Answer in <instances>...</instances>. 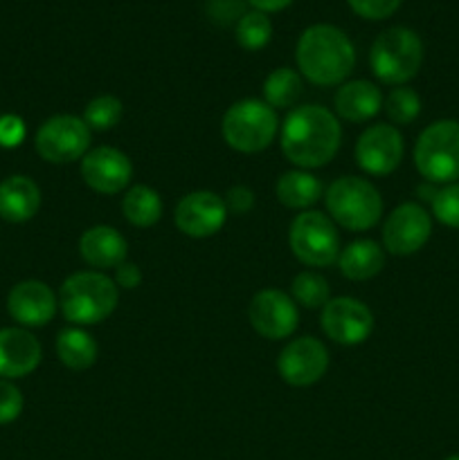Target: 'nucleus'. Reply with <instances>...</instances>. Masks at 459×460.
Instances as JSON below:
<instances>
[{"label": "nucleus", "instance_id": "obj_1", "mask_svg": "<svg viewBox=\"0 0 459 460\" xmlns=\"http://www.w3.org/2000/svg\"><path fill=\"white\" fill-rule=\"evenodd\" d=\"M342 142L338 117L322 106L292 108L282 126V153L297 169H320L336 157Z\"/></svg>", "mask_w": 459, "mask_h": 460}, {"label": "nucleus", "instance_id": "obj_2", "mask_svg": "<svg viewBox=\"0 0 459 460\" xmlns=\"http://www.w3.org/2000/svg\"><path fill=\"white\" fill-rule=\"evenodd\" d=\"M295 61L304 79L328 88L342 84L351 75L356 66V49L345 31L328 22H318L302 31Z\"/></svg>", "mask_w": 459, "mask_h": 460}, {"label": "nucleus", "instance_id": "obj_3", "mask_svg": "<svg viewBox=\"0 0 459 460\" xmlns=\"http://www.w3.org/2000/svg\"><path fill=\"white\" fill-rule=\"evenodd\" d=\"M120 301V288L104 272H75L58 290V305L75 326H94L111 317Z\"/></svg>", "mask_w": 459, "mask_h": 460}, {"label": "nucleus", "instance_id": "obj_4", "mask_svg": "<svg viewBox=\"0 0 459 460\" xmlns=\"http://www.w3.org/2000/svg\"><path fill=\"white\" fill-rule=\"evenodd\" d=\"M423 63V40L410 27H390L376 36L369 52V66L378 81L405 85L418 75Z\"/></svg>", "mask_w": 459, "mask_h": 460}, {"label": "nucleus", "instance_id": "obj_5", "mask_svg": "<svg viewBox=\"0 0 459 460\" xmlns=\"http://www.w3.org/2000/svg\"><path fill=\"white\" fill-rule=\"evenodd\" d=\"M327 211L333 223L349 232H367L381 220L382 198L369 180L345 175L338 178L324 193Z\"/></svg>", "mask_w": 459, "mask_h": 460}, {"label": "nucleus", "instance_id": "obj_6", "mask_svg": "<svg viewBox=\"0 0 459 460\" xmlns=\"http://www.w3.org/2000/svg\"><path fill=\"white\" fill-rule=\"evenodd\" d=\"M277 112L259 99H241L232 103L220 121L225 144L238 153L264 151L277 137Z\"/></svg>", "mask_w": 459, "mask_h": 460}, {"label": "nucleus", "instance_id": "obj_7", "mask_svg": "<svg viewBox=\"0 0 459 460\" xmlns=\"http://www.w3.org/2000/svg\"><path fill=\"white\" fill-rule=\"evenodd\" d=\"M414 164L432 184H450L459 178V121L439 119L428 126L414 144Z\"/></svg>", "mask_w": 459, "mask_h": 460}, {"label": "nucleus", "instance_id": "obj_8", "mask_svg": "<svg viewBox=\"0 0 459 460\" xmlns=\"http://www.w3.org/2000/svg\"><path fill=\"white\" fill-rule=\"evenodd\" d=\"M292 254L309 268H328L340 256V238L336 223L320 211H304L295 216L288 229Z\"/></svg>", "mask_w": 459, "mask_h": 460}, {"label": "nucleus", "instance_id": "obj_9", "mask_svg": "<svg viewBox=\"0 0 459 460\" xmlns=\"http://www.w3.org/2000/svg\"><path fill=\"white\" fill-rule=\"evenodd\" d=\"M34 146L45 162L68 164L88 153L90 128L81 117L54 115L39 126Z\"/></svg>", "mask_w": 459, "mask_h": 460}, {"label": "nucleus", "instance_id": "obj_10", "mask_svg": "<svg viewBox=\"0 0 459 460\" xmlns=\"http://www.w3.org/2000/svg\"><path fill=\"white\" fill-rule=\"evenodd\" d=\"M248 319L261 337L277 341L286 340L297 331L300 310H297L292 296L268 288V290H261L252 296L250 305H248Z\"/></svg>", "mask_w": 459, "mask_h": 460}, {"label": "nucleus", "instance_id": "obj_11", "mask_svg": "<svg viewBox=\"0 0 459 460\" xmlns=\"http://www.w3.org/2000/svg\"><path fill=\"white\" fill-rule=\"evenodd\" d=\"M403 135L392 124H374L356 142V162L369 175H390L403 160Z\"/></svg>", "mask_w": 459, "mask_h": 460}, {"label": "nucleus", "instance_id": "obj_12", "mask_svg": "<svg viewBox=\"0 0 459 460\" xmlns=\"http://www.w3.org/2000/svg\"><path fill=\"white\" fill-rule=\"evenodd\" d=\"M432 234V218L417 202L396 207L382 227V245L394 256L417 254Z\"/></svg>", "mask_w": 459, "mask_h": 460}, {"label": "nucleus", "instance_id": "obj_13", "mask_svg": "<svg viewBox=\"0 0 459 460\" xmlns=\"http://www.w3.org/2000/svg\"><path fill=\"white\" fill-rule=\"evenodd\" d=\"M322 331L342 346H356L374 332V313L358 299L336 296L322 308Z\"/></svg>", "mask_w": 459, "mask_h": 460}, {"label": "nucleus", "instance_id": "obj_14", "mask_svg": "<svg viewBox=\"0 0 459 460\" xmlns=\"http://www.w3.org/2000/svg\"><path fill=\"white\" fill-rule=\"evenodd\" d=\"M328 368V350L315 337H300L284 346L277 358V371L291 386H310L324 377Z\"/></svg>", "mask_w": 459, "mask_h": 460}, {"label": "nucleus", "instance_id": "obj_15", "mask_svg": "<svg viewBox=\"0 0 459 460\" xmlns=\"http://www.w3.org/2000/svg\"><path fill=\"white\" fill-rule=\"evenodd\" d=\"M81 178L93 191L102 196H115L129 187L133 178V164L120 148L97 146L81 157Z\"/></svg>", "mask_w": 459, "mask_h": 460}, {"label": "nucleus", "instance_id": "obj_16", "mask_svg": "<svg viewBox=\"0 0 459 460\" xmlns=\"http://www.w3.org/2000/svg\"><path fill=\"white\" fill-rule=\"evenodd\" d=\"M174 220L184 236L207 238L220 232L228 220V207L214 191H194L178 202Z\"/></svg>", "mask_w": 459, "mask_h": 460}, {"label": "nucleus", "instance_id": "obj_17", "mask_svg": "<svg viewBox=\"0 0 459 460\" xmlns=\"http://www.w3.org/2000/svg\"><path fill=\"white\" fill-rule=\"evenodd\" d=\"M57 296L52 288L36 279L16 283L7 295V313L21 328H40L57 314Z\"/></svg>", "mask_w": 459, "mask_h": 460}, {"label": "nucleus", "instance_id": "obj_18", "mask_svg": "<svg viewBox=\"0 0 459 460\" xmlns=\"http://www.w3.org/2000/svg\"><path fill=\"white\" fill-rule=\"evenodd\" d=\"M43 349L27 328H0V377L18 380L39 368Z\"/></svg>", "mask_w": 459, "mask_h": 460}, {"label": "nucleus", "instance_id": "obj_19", "mask_svg": "<svg viewBox=\"0 0 459 460\" xmlns=\"http://www.w3.org/2000/svg\"><path fill=\"white\" fill-rule=\"evenodd\" d=\"M79 254L90 268L108 270L120 268L129 254L126 238L108 225H94L86 229L79 238Z\"/></svg>", "mask_w": 459, "mask_h": 460}, {"label": "nucleus", "instance_id": "obj_20", "mask_svg": "<svg viewBox=\"0 0 459 460\" xmlns=\"http://www.w3.org/2000/svg\"><path fill=\"white\" fill-rule=\"evenodd\" d=\"M333 103H336L338 117L351 121V124H363V121L374 119L381 112L382 94L372 81L356 79L346 81L338 88Z\"/></svg>", "mask_w": 459, "mask_h": 460}, {"label": "nucleus", "instance_id": "obj_21", "mask_svg": "<svg viewBox=\"0 0 459 460\" xmlns=\"http://www.w3.org/2000/svg\"><path fill=\"white\" fill-rule=\"evenodd\" d=\"M40 207V189L27 175H9L0 182V218L27 223Z\"/></svg>", "mask_w": 459, "mask_h": 460}, {"label": "nucleus", "instance_id": "obj_22", "mask_svg": "<svg viewBox=\"0 0 459 460\" xmlns=\"http://www.w3.org/2000/svg\"><path fill=\"white\" fill-rule=\"evenodd\" d=\"M338 268L349 281H369L385 268V252L376 241H354L338 256Z\"/></svg>", "mask_w": 459, "mask_h": 460}, {"label": "nucleus", "instance_id": "obj_23", "mask_svg": "<svg viewBox=\"0 0 459 460\" xmlns=\"http://www.w3.org/2000/svg\"><path fill=\"white\" fill-rule=\"evenodd\" d=\"M57 355L63 367L70 371H86L97 362L99 346L84 328H63L57 337Z\"/></svg>", "mask_w": 459, "mask_h": 460}, {"label": "nucleus", "instance_id": "obj_24", "mask_svg": "<svg viewBox=\"0 0 459 460\" xmlns=\"http://www.w3.org/2000/svg\"><path fill=\"white\" fill-rule=\"evenodd\" d=\"M324 187L309 171H288L277 180V200L288 209H309L322 198Z\"/></svg>", "mask_w": 459, "mask_h": 460}, {"label": "nucleus", "instance_id": "obj_25", "mask_svg": "<svg viewBox=\"0 0 459 460\" xmlns=\"http://www.w3.org/2000/svg\"><path fill=\"white\" fill-rule=\"evenodd\" d=\"M122 211L133 227H153L162 218V200L156 189L135 184L122 198Z\"/></svg>", "mask_w": 459, "mask_h": 460}, {"label": "nucleus", "instance_id": "obj_26", "mask_svg": "<svg viewBox=\"0 0 459 460\" xmlns=\"http://www.w3.org/2000/svg\"><path fill=\"white\" fill-rule=\"evenodd\" d=\"M302 75L292 67H277L264 81V99L270 108H291L302 97Z\"/></svg>", "mask_w": 459, "mask_h": 460}, {"label": "nucleus", "instance_id": "obj_27", "mask_svg": "<svg viewBox=\"0 0 459 460\" xmlns=\"http://www.w3.org/2000/svg\"><path fill=\"white\" fill-rule=\"evenodd\" d=\"M273 39V22L264 12H246L237 21V43L248 52L264 49Z\"/></svg>", "mask_w": 459, "mask_h": 460}, {"label": "nucleus", "instance_id": "obj_28", "mask_svg": "<svg viewBox=\"0 0 459 460\" xmlns=\"http://www.w3.org/2000/svg\"><path fill=\"white\" fill-rule=\"evenodd\" d=\"M292 301L302 308L318 310L324 308L331 299V288H328L327 279L318 272H300L292 279Z\"/></svg>", "mask_w": 459, "mask_h": 460}, {"label": "nucleus", "instance_id": "obj_29", "mask_svg": "<svg viewBox=\"0 0 459 460\" xmlns=\"http://www.w3.org/2000/svg\"><path fill=\"white\" fill-rule=\"evenodd\" d=\"M382 108H385L392 124L408 126L412 124L418 117V112H421V97H418L412 88L399 85V88H394L387 94L385 102H382Z\"/></svg>", "mask_w": 459, "mask_h": 460}, {"label": "nucleus", "instance_id": "obj_30", "mask_svg": "<svg viewBox=\"0 0 459 460\" xmlns=\"http://www.w3.org/2000/svg\"><path fill=\"white\" fill-rule=\"evenodd\" d=\"M122 115H124V108H122L120 99L112 94H102L86 106L84 121L93 130H111L120 124Z\"/></svg>", "mask_w": 459, "mask_h": 460}, {"label": "nucleus", "instance_id": "obj_31", "mask_svg": "<svg viewBox=\"0 0 459 460\" xmlns=\"http://www.w3.org/2000/svg\"><path fill=\"white\" fill-rule=\"evenodd\" d=\"M430 205L432 214L441 225L459 229V182H450L439 189Z\"/></svg>", "mask_w": 459, "mask_h": 460}, {"label": "nucleus", "instance_id": "obj_32", "mask_svg": "<svg viewBox=\"0 0 459 460\" xmlns=\"http://www.w3.org/2000/svg\"><path fill=\"white\" fill-rule=\"evenodd\" d=\"M22 404L25 400H22L21 389L12 380L0 377V425H9L16 420L22 413Z\"/></svg>", "mask_w": 459, "mask_h": 460}, {"label": "nucleus", "instance_id": "obj_33", "mask_svg": "<svg viewBox=\"0 0 459 460\" xmlns=\"http://www.w3.org/2000/svg\"><path fill=\"white\" fill-rule=\"evenodd\" d=\"M346 3L354 13L367 21H385L400 7V0H346Z\"/></svg>", "mask_w": 459, "mask_h": 460}, {"label": "nucleus", "instance_id": "obj_34", "mask_svg": "<svg viewBox=\"0 0 459 460\" xmlns=\"http://www.w3.org/2000/svg\"><path fill=\"white\" fill-rule=\"evenodd\" d=\"M27 128L22 117L18 115H3L0 117V146L3 148H16L21 146L25 139Z\"/></svg>", "mask_w": 459, "mask_h": 460}, {"label": "nucleus", "instance_id": "obj_35", "mask_svg": "<svg viewBox=\"0 0 459 460\" xmlns=\"http://www.w3.org/2000/svg\"><path fill=\"white\" fill-rule=\"evenodd\" d=\"M225 207H228V214L243 216L255 207V193L252 189L243 187V184H234L228 193H225Z\"/></svg>", "mask_w": 459, "mask_h": 460}, {"label": "nucleus", "instance_id": "obj_36", "mask_svg": "<svg viewBox=\"0 0 459 460\" xmlns=\"http://www.w3.org/2000/svg\"><path fill=\"white\" fill-rule=\"evenodd\" d=\"M210 16L219 22H230L234 18H241L243 13V3L241 0H210V7H207Z\"/></svg>", "mask_w": 459, "mask_h": 460}, {"label": "nucleus", "instance_id": "obj_37", "mask_svg": "<svg viewBox=\"0 0 459 460\" xmlns=\"http://www.w3.org/2000/svg\"><path fill=\"white\" fill-rule=\"evenodd\" d=\"M140 281H142V272H140V268L135 263L124 261L120 268H115V286L117 288L133 290V288L140 286Z\"/></svg>", "mask_w": 459, "mask_h": 460}, {"label": "nucleus", "instance_id": "obj_38", "mask_svg": "<svg viewBox=\"0 0 459 460\" xmlns=\"http://www.w3.org/2000/svg\"><path fill=\"white\" fill-rule=\"evenodd\" d=\"M248 3H250L256 12L270 13V12H282V9H286L292 0H248Z\"/></svg>", "mask_w": 459, "mask_h": 460}, {"label": "nucleus", "instance_id": "obj_39", "mask_svg": "<svg viewBox=\"0 0 459 460\" xmlns=\"http://www.w3.org/2000/svg\"><path fill=\"white\" fill-rule=\"evenodd\" d=\"M436 191H439V189H435V187H432V182H426V184H421V187L417 189L418 198H421V200H428V202H432V200H435Z\"/></svg>", "mask_w": 459, "mask_h": 460}, {"label": "nucleus", "instance_id": "obj_40", "mask_svg": "<svg viewBox=\"0 0 459 460\" xmlns=\"http://www.w3.org/2000/svg\"><path fill=\"white\" fill-rule=\"evenodd\" d=\"M446 460H459V454H454V456H448Z\"/></svg>", "mask_w": 459, "mask_h": 460}]
</instances>
